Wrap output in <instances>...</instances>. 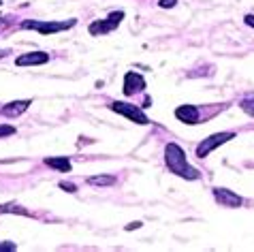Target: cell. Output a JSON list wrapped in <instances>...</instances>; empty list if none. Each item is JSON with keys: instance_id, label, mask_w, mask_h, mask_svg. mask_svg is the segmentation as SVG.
Here are the masks:
<instances>
[{"instance_id": "6da1fadb", "label": "cell", "mask_w": 254, "mask_h": 252, "mask_svg": "<svg viewBox=\"0 0 254 252\" xmlns=\"http://www.w3.org/2000/svg\"><path fill=\"white\" fill-rule=\"evenodd\" d=\"M164 160H167V167H169L171 173L180 175V178H186V180H197L199 178V171L188 165L184 150H182L177 143H169L167 148H164Z\"/></svg>"}, {"instance_id": "7a4b0ae2", "label": "cell", "mask_w": 254, "mask_h": 252, "mask_svg": "<svg viewBox=\"0 0 254 252\" xmlns=\"http://www.w3.org/2000/svg\"><path fill=\"white\" fill-rule=\"evenodd\" d=\"M75 24H77L75 20H69V22H34V20H26V22H22V28H26V30H37L41 34H54V32L67 30V28H73Z\"/></svg>"}, {"instance_id": "3957f363", "label": "cell", "mask_w": 254, "mask_h": 252, "mask_svg": "<svg viewBox=\"0 0 254 252\" xmlns=\"http://www.w3.org/2000/svg\"><path fill=\"white\" fill-rule=\"evenodd\" d=\"M235 137V133L233 131H227V133H216V135H211V137L208 139H203L199 145H197V156L199 158H205L209 154L211 150H216L218 145H222V143H227L229 139H233Z\"/></svg>"}, {"instance_id": "277c9868", "label": "cell", "mask_w": 254, "mask_h": 252, "mask_svg": "<svg viewBox=\"0 0 254 252\" xmlns=\"http://www.w3.org/2000/svg\"><path fill=\"white\" fill-rule=\"evenodd\" d=\"M109 109L115 111V114H120V115H126L128 120L137 122V124H150L147 115L139 107H135V105H131V103H111Z\"/></svg>"}, {"instance_id": "5b68a950", "label": "cell", "mask_w": 254, "mask_h": 252, "mask_svg": "<svg viewBox=\"0 0 254 252\" xmlns=\"http://www.w3.org/2000/svg\"><path fill=\"white\" fill-rule=\"evenodd\" d=\"M124 20V11H114L107 20H100V22H94V24H90V34L92 37H98V34H107L111 32L114 28L120 24V22Z\"/></svg>"}, {"instance_id": "8992f818", "label": "cell", "mask_w": 254, "mask_h": 252, "mask_svg": "<svg viewBox=\"0 0 254 252\" xmlns=\"http://www.w3.org/2000/svg\"><path fill=\"white\" fill-rule=\"evenodd\" d=\"M214 199L222 207H239L244 203L239 195H235L233 190H227V188H214Z\"/></svg>"}, {"instance_id": "52a82bcc", "label": "cell", "mask_w": 254, "mask_h": 252, "mask_svg": "<svg viewBox=\"0 0 254 252\" xmlns=\"http://www.w3.org/2000/svg\"><path fill=\"white\" fill-rule=\"evenodd\" d=\"M143 88H145V79L139 73H133V71L126 73V77H124V94L133 96L137 92H143Z\"/></svg>"}, {"instance_id": "ba28073f", "label": "cell", "mask_w": 254, "mask_h": 252, "mask_svg": "<svg viewBox=\"0 0 254 252\" xmlns=\"http://www.w3.org/2000/svg\"><path fill=\"white\" fill-rule=\"evenodd\" d=\"M175 118L184 124H197L199 122V109L194 105H182L175 109Z\"/></svg>"}, {"instance_id": "9c48e42d", "label": "cell", "mask_w": 254, "mask_h": 252, "mask_svg": "<svg viewBox=\"0 0 254 252\" xmlns=\"http://www.w3.org/2000/svg\"><path fill=\"white\" fill-rule=\"evenodd\" d=\"M49 60V54H45V51H30V54H23L15 60L17 67H34V64H45Z\"/></svg>"}, {"instance_id": "30bf717a", "label": "cell", "mask_w": 254, "mask_h": 252, "mask_svg": "<svg viewBox=\"0 0 254 252\" xmlns=\"http://www.w3.org/2000/svg\"><path fill=\"white\" fill-rule=\"evenodd\" d=\"M28 107H30V101H13V103H9V105H4L2 109V114L4 115H9V118H15V115H20L23 114Z\"/></svg>"}, {"instance_id": "8fae6325", "label": "cell", "mask_w": 254, "mask_h": 252, "mask_svg": "<svg viewBox=\"0 0 254 252\" xmlns=\"http://www.w3.org/2000/svg\"><path fill=\"white\" fill-rule=\"evenodd\" d=\"M45 165L51 169H58V171H70V160L67 156H54V158H45Z\"/></svg>"}, {"instance_id": "7c38bea8", "label": "cell", "mask_w": 254, "mask_h": 252, "mask_svg": "<svg viewBox=\"0 0 254 252\" xmlns=\"http://www.w3.org/2000/svg\"><path fill=\"white\" fill-rule=\"evenodd\" d=\"M90 186H114L115 184V178L114 175H94V178L88 180Z\"/></svg>"}, {"instance_id": "4fadbf2b", "label": "cell", "mask_w": 254, "mask_h": 252, "mask_svg": "<svg viewBox=\"0 0 254 252\" xmlns=\"http://www.w3.org/2000/svg\"><path fill=\"white\" fill-rule=\"evenodd\" d=\"M241 109H244L248 115H254V94H248L244 101H241Z\"/></svg>"}, {"instance_id": "5bb4252c", "label": "cell", "mask_w": 254, "mask_h": 252, "mask_svg": "<svg viewBox=\"0 0 254 252\" xmlns=\"http://www.w3.org/2000/svg\"><path fill=\"white\" fill-rule=\"evenodd\" d=\"M0 212H15V214H22V216H30V212H26V209H22L20 205H0Z\"/></svg>"}, {"instance_id": "9a60e30c", "label": "cell", "mask_w": 254, "mask_h": 252, "mask_svg": "<svg viewBox=\"0 0 254 252\" xmlns=\"http://www.w3.org/2000/svg\"><path fill=\"white\" fill-rule=\"evenodd\" d=\"M15 135V126H2L0 124V137H11Z\"/></svg>"}, {"instance_id": "2e32d148", "label": "cell", "mask_w": 254, "mask_h": 252, "mask_svg": "<svg viewBox=\"0 0 254 252\" xmlns=\"http://www.w3.org/2000/svg\"><path fill=\"white\" fill-rule=\"evenodd\" d=\"M17 246L15 242H4V244H0V252H11V250H15Z\"/></svg>"}, {"instance_id": "e0dca14e", "label": "cell", "mask_w": 254, "mask_h": 252, "mask_svg": "<svg viewBox=\"0 0 254 252\" xmlns=\"http://www.w3.org/2000/svg\"><path fill=\"white\" fill-rule=\"evenodd\" d=\"M60 188L67 190V192H75L77 188H75V184H70V182H60Z\"/></svg>"}, {"instance_id": "ac0fdd59", "label": "cell", "mask_w": 254, "mask_h": 252, "mask_svg": "<svg viewBox=\"0 0 254 252\" xmlns=\"http://www.w3.org/2000/svg\"><path fill=\"white\" fill-rule=\"evenodd\" d=\"M175 2L177 0H161V7L162 9H171V7H175Z\"/></svg>"}, {"instance_id": "d6986e66", "label": "cell", "mask_w": 254, "mask_h": 252, "mask_svg": "<svg viewBox=\"0 0 254 252\" xmlns=\"http://www.w3.org/2000/svg\"><path fill=\"white\" fill-rule=\"evenodd\" d=\"M141 222H131V225H126V231H133V229H139Z\"/></svg>"}, {"instance_id": "ffe728a7", "label": "cell", "mask_w": 254, "mask_h": 252, "mask_svg": "<svg viewBox=\"0 0 254 252\" xmlns=\"http://www.w3.org/2000/svg\"><path fill=\"white\" fill-rule=\"evenodd\" d=\"M246 24L254 28V15H246Z\"/></svg>"}, {"instance_id": "44dd1931", "label": "cell", "mask_w": 254, "mask_h": 252, "mask_svg": "<svg viewBox=\"0 0 254 252\" xmlns=\"http://www.w3.org/2000/svg\"><path fill=\"white\" fill-rule=\"evenodd\" d=\"M0 4H2V0H0Z\"/></svg>"}, {"instance_id": "7402d4cb", "label": "cell", "mask_w": 254, "mask_h": 252, "mask_svg": "<svg viewBox=\"0 0 254 252\" xmlns=\"http://www.w3.org/2000/svg\"><path fill=\"white\" fill-rule=\"evenodd\" d=\"M0 24H2V22H0Z\"/></svg>"}]
</instances>
